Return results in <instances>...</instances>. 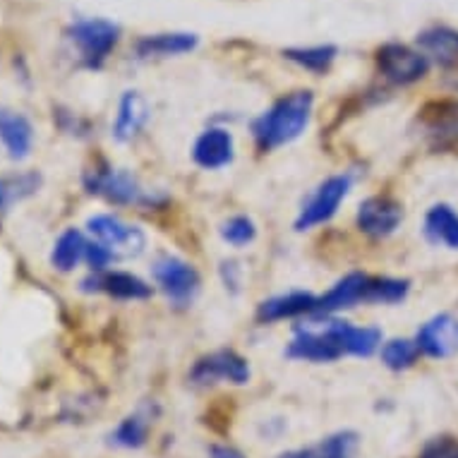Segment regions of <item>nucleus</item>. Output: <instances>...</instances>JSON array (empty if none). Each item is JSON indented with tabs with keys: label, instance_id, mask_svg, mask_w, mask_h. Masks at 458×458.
I'll return each instance as SVG.
<instances>
[{
	"label": "nucleus",
	"instance_id": "nucleus-1",
	"mask_svg": "<svg viewBox=\"0 0 458 458\" xmlns=\"http://www.w3.org/2000/svg\"><path fill=\"white\" fill-rule=\"evenodd\" d=\"M315 98L310 91H293L288 97L278 98L269 111L255 121V140L262 149H276L293 142L305 132L310 123Z\"/></svg>",
	"mask_w": 458,
	"mask_h": 458
},
{
	"label": "nucleus",
	"instance_id": "nucleus-2",
	"mask_svg": "<svg viewBox=\"0 0 458 458\" xmlns=\"http://www.w3.org/2000/svg\"><path fill=\"white\" fill-rule=\"evenodd\" d=\"M68 41L77 48L87 68H101L108 53L118 44V27L106 20H77L65 31Z\"/></svg>",
	"mask_w": 458,
	"mask_h": 458
},
{
	"label": "nucleus",
	"instance_id": "nucleus-3",
	"mask_svg": "<svg viewBox=\"0 0 458 458\" xmlns=\"http://www.w3.org/2000/svg\"><path fill=\"white\" fill-rule=\"evenodd\" d=\"M288 358L308 362H334L344 358V344L338 338V322H312L291 341Z\"/></svg>",
	"mask_w": 458,
	"mask_h": 458
},
{
	"label": "nucleus",
	"instance_id": "nucleus-4",
	"mask_svg": "<svg viewBox=\"0 0 458 458\" xmlns=\"http://www.w3.org/2000/svg\"><path fill=\"white\" fill-rule=\"evenodd\" d=\"M377 68L394 84H413L428 75L429 61L425 53L403 44H386L377 51Z\"/></svg>",
	"mask_w": 458,
	"mask_h": 458
},
{
	"label": "nucleus",
	"instance_id": "nucleus-5",
	"mask_svg": "<svg viewBox=\"0 0 458 458\" xmlns=\"http://www.w3.org/2000/svg\"><path fill=\"white\" fill-rule=\"evenodd\" d=\"M351 190V178L348 175H334L329 181H324L317 192L310 197V202L302 207L301 216L295 221L298 231H308L319 224H327L338 211V204L344 202Z\"/></svg>",
	"mask_w": 458,
	"mask_h": 458
},
{
	"label": "nucleus",
	"instance_id": "nucleus-6",
	"mask_svg": "<svg viewBox=\"0 0 458 458\" xmlns=\"http://www.w3.org/2000/svg\"><path fill=\"white\" fill-rule=\"evenodd\" d=\"M190 379L199 386L218 382L245 384L250 379V368L245 358H241L235 351H218V353L204 355L202 360H197L190 372Z\"/></svg>",
	"mask_w": 458,
	"mask_h": 458
},
{
	"label": "nucleus",
	"instance_id": "nucleus-7",
	"mask_svg": "<svg viewBox=\"0 0 458 458\" xmlns=\"http://www.w3.org/2000/svg\"><path fill=\"white\" fill-rule=\"evenodd\" d=\"M89 231L104 248L113 255H140L144 250V233L137 225H130L115 216H94L89 218Z\"/></svg>",
	"mask_w": 458,
	"mask_h": 458
},
{
	"label": "nucleus",
	"instance_id": "nucleus-8",
	"mask_svg": "<svg viewBox=\"0 0 458 458\" xmlns=\"http://www.w3.org/2000/svg\"><path fill=\"white\" fill-rule=\"evenodd\" d=\"M154 278L161 285V291L181 305L192 301L199 291V274L195 271V267H190L188 262H182L178 257H161L154 264Z\"/></svg>",
	"mask_w": 458,
	"mask_h": 458
},
{
	"label": "nucleus",
	"instance_id": "nucleus-9",
	"mask_svg": "<svg viewBox=\"0 0 458 458\" xmlns=\"http://www.w3.org/2000/svg\"><path fill=\"white\" fill-rule=\"evenodd\" d=\"M375 301V278L365 276V274H351V276L341 278L329 293L317 298V310L319 315H329L336 310L355 308L360 302Z\"/></svg>",
	"mask_w": 458,
	"mask_h": 458
},
{
	"label": "nucleus",
	"instance_id": "nucleus-10",
	"mask_svg": "<svg viewBox=\"0 0 458 458\" xmlns=\"http://www.w3.org/2000/svg\"><path fill=\"white\" fill-rule=\"evenodd\" d=\"M415 344L420 348V353L435 360H444L458 353V319L451 315L432 317L420 331Z\"/></svg>",
	"mask_w": 458,
	"mask_h": 458
},
{
	"label": "nucleus",
	"instance_id": "nucleus-11",
	"mask_svg": "<svg viewBox=\"0 0 458 458\" xmlns=\"http://www.w3.org/2000/svg\"><path fill=\"white\" fill-rule=\"evenodd\" d=\"M403 221V207L391 197H369L358 209V225L362 233L386 238Z\"/></svg>",
	"mask_w": 458,
	"mask_h": 458
},
{
	"label": "nucleus",
	"instance_id": "nucleus-12",
	"mask_svg": "<svg viewBox=\"0 0 458 458\" xmlns=\"http://www.w3.org/2000/svg\"><path fill=\"white\" fill-rule=\"evenodd\" d=\"M233 135L221 128H211L199 135L195 149H192V157L207 171H216V168H224L233 161Z\"/></svg>",
	"mask_w": 458,
	"mask_h": 458
},
{
	"label": "nucleus",
	"instance_id": "nucleus-13",
	"mask_svg": "<svg viewBox=\"0 0 458 458\" xmlns=\"http://www.w3.org/2000/svg\"><path fill=\"white\" fill-rule=\"evenodd\" d=\"M418 46L428 61H435L439 68H458V31L449 27H432L418 37Z\"/></svg>",
	"mask_w": 458,
	"mask_h": 458
},
{
	"label": "nucleus",
	"instance_id": "nucleus-14",
	"mask_svg": "<svg viewBox=\"0 0 458 458\" xmlns=\"http://www.w3.org/2000/svg\"><path fill=\"white\" fill-rule=\"evenodd\" d=\"M149 121V106L137 91H125L118 106L115 125H113V137L118 142H130L140 135V130Z\"/></svg>",
	"mask_w": 458,
	"mask_h": 458
},
{
	"label": "nucleus",
	"instance_id": "nucleus-15",
	"mask_svg": "<svg viewBox=\"0 0 458 458\" xmlns=\"http://www.w3.org/2000/svg\"><path fill=\"white\" fill-rule=\"evenodd\" d=\"M420 123L439 142H454L458 140V101H432L420 111Z\"/></svg>",
	"mask_w": 458,
	"mask_h": 458
},
{
	"label": "nucleus",
	"instance_id": "nucleus-16",
	"mask_svg": "<svg viewBox=\"0 0 458 458\" xmlns=\"http://www.w3.org/2000/svg\"><path fill=\"white\" fill-rule=\"evenodd\" d=\"M84 285H94V291L118 298V301H144L151 295V285H147L142 278L125 274V271H111V274H97Z\"/></svg>",
	"mask_w": 458,
	"mask_h": 458
},
{
	"label": "nucleus",
	"instance_id": "nucleus-17",
	"mask_svg": "<svg viewBox=\"0 0 458 458\" xmlns=\"http://www.w3.org/2000/svg\"><path fill=\"white\" fill-rule=\"evenodd\" d=\"M358 446H360L358 435L351 429H344V432L329 435L322 442L305 446V449L285 451L278 458H355Z\"/></svg>",
	"mask_w": 458,
	"mask_h": 458
},
{
	"label": "nucleus",
	"instance_id": "nucleus-18",
	"mask_svg": "<svg viewBox=\"0 0 458 458\" xmlns=\"http://www.w3.org/2000/svg\"><path fill=\"white\" fill-rule=\"evenodd\" d=\"M31 132L30 121L15 111L0 108V142L5 144V149L13 158H24L31 149Z\"/></svg>",
	"mask_w": 458,
	"mask_h": 458
},
{
	"label": "nucleus",
	"instance_id": "nucleus-19",
	"mask_svg": "<svg viewBox=\"0 0 458 458\" xmlns=\"http://www.w3.org/2000/svg\"><path fill=\"white\" fill-rule=\"evenodd\" d=\"M317 310V298L310 293H288L276 295L271 301H264L259 305L257 317L262 322H278V319H291V317L308 315Z\"/></svg>",
	"mask_w": 458,
	"mask_h": 458
},
{
	"label": "nucleus",
	"instance_id": "nucleus-20",
	"mask_svg": "<svg viewBox=\"0 0 458 458\" xmlns=\"http://www.w3.org/2000/svg\"><path fill=\"white\" fill-rule=\"evenodd\" d=\"M91 192L108 197L111 202L130 204L137 202L142 197V190L137 185L132 175L123 174V171H106V174H97L94 181L89 182Z\"/></svg>",
	"mask_w": 458,
	"mask_h": 458
},
{
	"label": "nucleus",
	"instance_id": "nucleus-21",
	"mask_svg": "<svg viewBox=\"0 0 458 458\" xmlns=\"http://www.w3.org/2000/svg\"><path fill=\"white\" fill-rule=\"evenodd\" d=\"M425 235L435 245L458 250V214L449 204H435L425 216Z\"/></svg>",
	"mask_w": 458,
	"mask_h": 458
},
{
	"label": "nucleus",
	"instance_id": "nucleus-22",
	"mask_svg": "<svg viewBox=\"0 0 458 458\" xmlns=\"http://www.w3.org/2000/svg\"><path fill=\"white\" fill-rule=\"evenodd\" d=\"M197 46L195 34H154L137 41L140 58H168L192 51Z\"/></svg>",
	"mask_w": 458,
	"mask_h": 458
},
{
	"label": "nucleus",
	"instance_id": "nucleus-23",
	"mask_svg": "<svg viewBox=\"0 0 458 458\" xmlns=\"http://www.w3.org/2000/svg\"><path fill=\"white\" fill-rule=\"evenodd\" d=\"M338 338L344 344V351L358 358H369L382 344V334L368 327H351L348 322H338Z\"/></svg>",
	"mask_w": 458,
	"mask_h": 458
},
{
	"label": "nucleus",
	"instance_id": "nucleus-24",
	"mask_svg": "<svg viewBox=\"0 0 458 458\" xmlns=\"http://www.w3.org/2000/svg\"><path fill=\"white\" fill-rule=\"evenodd\" d=\"M84 257H87V241H84L80 231L70 228V231H65V233L55 241L51 262L58 271H72Z\"/></svg>",
	"mask_w": 458,
	"mask_h": 458
},
{
	"label": "nucleus",
	"instance_id": "nucleus-25",
	"mask_svg": "<svg viewBox=\"0 0 458 458\" xmlns=\"http://www.w3.org/2000/svg\"><path fill=\"white\" fill-rule=\"evenodd\" d=\"M418 355H420V348L415 341H408V338H394L389 344H384L382 348V362L396 372L413 368Z\"/></svg>",
	"mask_w": 458,
	"mask_h": 458
},
{
	"label": "nucleus",
	"instance_id": "nucleus-26",
	"mask_svg": "<svg viewBox=\"0 0 458 458\" xmlns=\"http://www.w3.org/2000/svg\"><path fill=\"white\" fill-rule=\"evenodd\" d=\"M285 58L298 63L301 68L312 70V72H327L329 65L336 58V48L334 46H315V48H291L285 51Z\"/></svg>",
	"mask_w": 458,
	"mask_h": 458
},
{
	"label": "nucleus",
	"instance_id": "nucleus-27",
	"mask_svg": "<svg viewBox=\"0 0 458 458\" xmlns=\"http://www.w3.org/2000/svg\"><path fill=\"white\" fill-rule=\"evenodd\" d=\"M113 444L125 446V449H137L147 442V422L140 415H130L118 425V429L111 435Z\"/></svg>",
	"mask_w": 458,
	"mask_h": 458
},
{
	"label": "nucleus",
	"instance_id": "nucleus-28",
	"mask_svg": "<svg viewBox=\"0 0 458 458\" xmlns=\"http://www.w3.org/2000/svg\"><path fill=\"white\" fill-rule=\"evenodd\" d=\"M221 235H224L225 242H231L235 248H242V245H250V242L255 241L257 228L252 224V218L233 216L225 221L224 228H221Z\"/></svg>",
	"mask_w": 458,
	"mask_h": 458
},
{
	"label": "nucleus",
	"instance_id": "nucleus-29",
	"mask_svg": "<svg viewBox=\"0 0 458 458\" xmlns=\"http://www.w3.org/2000/svg\"><path fill=\"white\" fill-rule=\"evenodd\" d=\"M420 458H458V439L454 437H437L425 449L420 451Z\"/></svg>",
	"mask_w": 458,
	"mask_h": 458
},
{
	"label": "nucleus",
	"instance_id": "nucleus-30",
	"mask_svg": "<svg viewBox=\"0 0 458 458\" xmlns=\"http://www.w3.org/2000/svg\"><path fill=\"white\" fill-rule=\"evenodd\" d=\"M113 252L108 248H104L101 242H94V245H87V262L94 271H101L104 267H108V262L113 259Z\"/></svg>",
	"mask_w": 458,
	"mask_h": 458
},
{
	"label": "nucleus",
	"instance_id": "nucleus-31",
	"mask_svg": "<svg viewBox=\"0 0 458 458\" xmlns=\"http://www.w3.org/2000/svg\"><path fill=\"white\" fill-rule=\"evenodd\" d=\"M211 458H245L241 451L228 449V446H216V449H211Z\"/></svg>",
	"mask_w": 458,
	"mask_h": 458
}]
</instances>
